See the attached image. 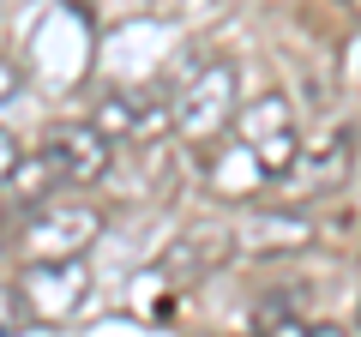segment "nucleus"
<instances>
[{"mask_svg":"<svg viewBox=\"0 0 361 337\" xmlns=\"http://www.w3.org/2000/svg\"><path fill=\"white\" fill-rule=\"evenodd\" d=\"M253 337H343V331H337V325H325V319L295 313L289 301H265V307L253 313Z\"/></svg>","mask_w":361,"mask_h":337,"instance_id":"obj_5","label":"nucleus"},{"mask_svg":"<svg viewBox=\"0 0 361 337\" xmlns=\"http://www.w3.org/2000/svg\"><path fill=\"white\" fill-rule=\"evenodd\" d=\"M109 145L115 139H103L90 121H66V127L42 133V145L18 157L13 175H6L0 187L13 193V205L37 211V205H49V199H61V187H78V181H90V175H103L109 168Z\"/></svg>","mask_w":361,"mask_h":337,"instance_id":"obj_1","label":"nucleus"},{"mask_svg":"<svg viewBox=\"0 0 361 337\" xmlns=\"http://www.w3.org/2000/svg\"><path fill=\"white\" fill-rule=\"evenodd\" d=\"M235 139H241L253 175H289L301 163V139H295V115L283 97H259V103L235 109Z\"/></svg>","mask_w":361,"mask_h":337,"instance_id":"obj_3","label":"nucleus"},{"mask_svg":"<svg viewBox=\"0 0 361 337\" xmlns=\"http://www.w3.org/2000/svg\"><path fill=\"white\" fill-rule=\"evenodd\" d=\"M13 163H18V151H13V139H6V133H0V181H6V175H13Z\"/></svg>","mask_w":361,"mask_h":337,"instance_id":"obj_6","label":"nucleus"},{"mask_svg":"<svg viewBox=\"0 0 361 337\" xmlns=\"http://www.w3.org/2000/svg\"><path fill=\"white\" fill-rule=\"evenodd\" d=\"M97 229H103L97 205H85V199H49V205L30 211L18 241H25V253L37 265H66V259H85V247L97 241Z\"/></svg>","mask_w":361,"mask_h":337,"instance_id":"obj_2","label":"nucleus"},{"mask_svg":"<svg viewBox=\"0 0 361 337\" xmlns=\"http://www.w3.org/2000/svg\"><path fill=\"white\" fill-rule=\"evenodd\" d=\"M169 121H180L193 139H211L223 121H235V66L229 61H205L193 73V85L169 103Z\"/></svg>","mask_w":361,"mask_h":337,"instance_id":"obj_4","label":"nucleus"}]
</instances>
